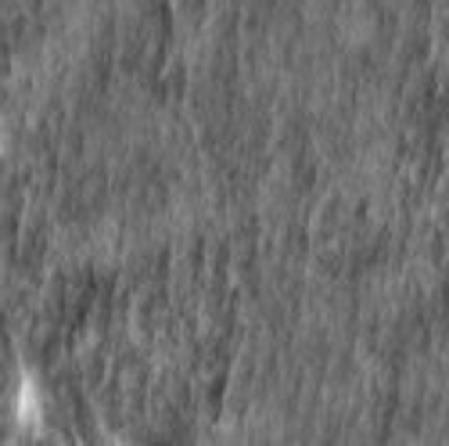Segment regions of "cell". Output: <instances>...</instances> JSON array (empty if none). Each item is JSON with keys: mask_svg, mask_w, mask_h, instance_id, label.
<instances>
[{"mask_svg": "<svg viewBox=\"0 0 449 446\" xmlns=\"http://www.w3.org/2000/svg\"><path fill=\"white\" fill-rule=\"evenodd\" d=\"M36 393H33V385H22V393H18V418L22 425H33L36 421Z\"/></svg>", "mask_w": 449, "mask_h": 446, "instance_id": "1", "label": "cell"}]
</instances>
